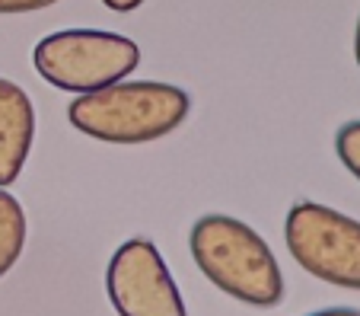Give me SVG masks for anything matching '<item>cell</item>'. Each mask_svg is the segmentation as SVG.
I'll return each mask as SVG.
<instances>
[{
    "mask_svg": "<svg viewBox=\"0 0 360 316\" xmlns=\"http://www.w3.org/2000/svg\"><path fill=\"white\" fill-rule=\"evenodd\" d=\"M26 236L29 220L20 198L10 195L7 189H0V278L20 262L22 249H26Z\"/></svg>",
    "mask_w": 360,
    "mask_h": 316,
    "instance_id": "52a82bcc",
    "label": "cell"
},
{
    "mask_svg": "<svg viewBox=\"0 0 360 316\" xmlns=\"http://www.w3.org/2000/svg\"><path fill=\"white\" fill-rule=\"evenodd\" d=\"M309 316H360V310L354 307H328V310H316Z\"/></svg>",
    "mask_w": 360,
    "mask_h": 316,
    "instance_id": "8fae6325",
    "label": "cell"
},
{
    "mask_svg": "<svg viewBox=\"0 0 360 316\" xmlns=\"http://www.w3.org/2000/svg\"><path fill=\"white\" fill-rule=\"evenodd\" d=\"M284 243L313 278L360 291V220L319 201H297L284 217Z\"/></svg>",
    "mask_w": 360,
    "mask_h": 316,
    "instance_id": "277c9868",
    "label": "cell"
},
{
    "mask_svg": "<svg viewBox=\"0 0 360 316\" xmlns=\"http://www.w3.org/2000/svg\"><path fill=\"white\" fill-rule=\"evenodd\" d=\"M35 141V106L20 83L0 77V189L13 186Z\"/></svg>",
    "mask_w": 360,
    "mask_h": 316,
    "instance_id": "8992f818",
    "label": "cell"
},
{
    "mask_svg": "<svg viewBox=\"0 0 360 316\" xmlns=\"http://www.w3.org/2000/svg\"><path fill=\"white\" fill-rule=\"evenodd\" d=\"M191 112V96L176 83L122 80L86 96H74L68 122L80 134L105 144H150L179 128Z\"/></svg>",
    "mask_w": 360,
    "mask_h": 316,
    "instance_id": "7a4b0ae2",
    "label": "cell"
},
{
    "mask_svg": "<svg viewBox=\"0 0 360 316\" xmlns=\"http://www.w3.org/2000/svg\"><path fill=\"white\" fill-rule=\"evenodd\" d=\"M335 153L345 163V170L360 179V118H354V122L338 128V134H335Z\"/></svg>",
    "mask_w": 360,
    "mask_h": 316,
    "instance_id": "ba28073f",
    "label": "cell"
},
{
    "mask_svg": "<svg viewBox=\"0 0 360 316\" xmlns=\"http://www.w3.org/2000/svg\"><path fill=\"white\" fill-rule=\"evenodd\" d=\"M32 64L48 87L86 96L128 80L141 64V49L109 29H61L35 45Z\"/></svg>",
    "mask_w": 360,
    "mask_h": 316,
    "instance_id": "3957f363",
    "label": "cell"
},
{
    "mask_svg": "<svg viewBox=\"0 0 360 316\" xmlns=\"http://www.w3.org/2000/svg\"><path fill=\"white\" fill-rule=\"evenodd\" d=\"M58 0H0V13H35V10L55 7Z\"/></svg>",
    "mask_w": 360,
    "mask_h": 316,
    "instance_id": "9c48e42d",
    "label": "cell"
},
{
    "mask_svg": "<svg viewBox=\"0 0 360 316\" xmlns=\"http://www.w3.org/2000/svg\"><path fill=\"white\" fill-rule=\"evenodd\" d=\"M354 58L360 64V20H357V32H354Z\"/></svg>",
    "mask_w": 360,
    "mask_h": 316,
    "instance_id": "7c38bea8",
    "label": "cell"
},
{
    "mask_svg": "<svg viewBox=\"0 0 360 316\" xmlns=\"http://www.w3.org/2000/svg\"><path fill=\"white\" fill-rule=\"evenodd\" d=\"M188 249L198 272L233 301L259 310H271L284 301V272L271 246L245 220L204 214L188 234Z\"/></svg>",
    "mask_w": 360,
    "mask_h": 316,
    "instance_id": "6da1fadb",
    "label": "cell"
},
{
    "mask_svg": "<svg viewBox=\"0 0 360 316\" xmlns=\"http://www.w3.org/2000/svg\"><path fill=\"white\" fill-rule=\"evenodd\" d=\"M109 10H115V13H131V10L143 7V0H102Z\"/></svg>",
    "mask_w": 360,
    "mask_h": 316,
    "instance_id": "30bf717a",
    "label": "cell"
},
{
    "mask_svg": "<svg viewBox=\"0 0 360 316\" xmlns=\"http://www.w3.org/2000/svg\"><path fill=\"white\" fill-rule=\"evenodd\" d=\"M105 294L118 316H188L163 253L147 236H131L112 253Z\"/></svg>",
    "mask_w": 360,
    "mask_h": 316,
    "instance_id": "5b68a950",
    "label": "cell"
}]
</instances>
